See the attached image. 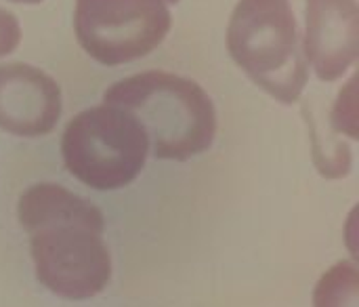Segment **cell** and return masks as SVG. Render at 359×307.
Returning <instances> with one entry per match:
<instances>
[{"mask_svg": "<svg viewBox=\"0 0 359 307\" xmlns=\"http://www.w3.org/2000/svg\"><path fill=\"white\" fill-rule=\"evenodd\" d=\"M313 307H359V270L351 259L339 261L320 278Z\"/></svg>", "mask_w": 359, "mask_h": 307, "instance_id": "3957f363", "label": "cell"}, {"mask_svg": "<svg viewBox=\"0 0 359 307\" xmlns=\"http://www.w3.org/2000/svg\"><path fill=\"white\" fill-rule=\"evenodd\" d=\"M67 162L95 188L126 183L143 162V141L133 129L101 118L72 126L67 135Z\"/></svg>", "mask_w": 359, "mask_h": 307, "instance_id": "7a4b0ae2", "label": "cell"}, {"mask_svg": "<svg viewBox=\"0 0 359 307\" xmlns=\"http://www.w3.org/2000/svg\"><path fill=\"white\" fill-rule=\"evenodd\" d=\"M19 217L32 234L36 278L50 293L69 301L103 293L111 278V257L95 207L42 188L23 198Z\"/></svg>", "mask_w": 359, "mask_h": 307, "instance_id": "6da1fadb", "label": "cell"}]
</instances>
